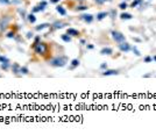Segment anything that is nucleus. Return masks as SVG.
Returning <instances> with one entry per match:
<instances>
[{"mask_svg":"<svg viewBox=\"0 0 156 136\" xmlns=\"http://www.w3.org/2000/svg\"><path fill=\"white\" fill-rule=\"evenodd\" d=\"M0 78H1V75H0Z\"/></svg>","mask_w":156,"mask_h":136,"instance_id":"79ce46f5","label":"nucleus"},{"mask_svg":"<svg viewBox=\"0 0 156 136\" xmlns=\"http://www.w3.org/2000/svg\"><path fill=\"white\" fill-rule=\"evenodd\" d=\"M34 48V51L36 55H41V56H44L48 53V45H47L44 42H39L36 43L35 45H33Z\"/></svg>","mask_w":156,"mask_h":136,"instance_id":"f03ea898","label":"nucleus"},{"mask_svg":"<svg viewBox=\"0 0 156 136\" xmlns=\"http://www.w3.org/2000/svg\"><path fill=\"white\" fill-rule=\"evenodd\" d=\"M20 68H21V66L17 64V63H14L13 66H12V71L14 72V73H19V72H20Z\"/></svg>","mask_w":156,"mask_h":136,"instance_id":"2eb2a0df","label":"nucleus"},{"mask_svg":"<svg viewBox=\"0 0 156 136\" xmlns=\"http://www.w3.org/2000/svg\"><path fill=\"white\" fill-rule=\"evenodd\" d=\"M81 19L83 21H85L86 23H91L93 21V15H91V14H82Z\"/></svg>","mask_w":156,"mask_h":136,"instance_id":"423d86ee","label":"nucleus"},{"mask_svg":"<svg viewBox=\"0 0 156 136\" xmlns=\"http://www.w3.org/2000/svg\"><path fill=\"white\" fill-rule=\"evenodd\" d=\"M14 31H9V33H8V34H7V37H8V38H13V37H14Z\"/></svg>","mask_w":156,"mask_h":136,"instance_id":"c756f323","label":"nucleus"},{"mask_svg":"<svg viewBox=\"0 0 156 136\" xmlns=\"http://www.w3.org/2000/svg\"><path fill=\"white\" fill-rule=\"evenodd\" d=\"M56 11H57L61 15H65V14H66V11H65L62 6H59V5H58V6H56Z\"/></svg>","mask_w":156,"mask_h":136,"instance_id":"dca6fc26","label":"nucleus"},{"mask_svg":"<svg viewBox=\"0 0 156 136\" xmlns=\"http://www.w3.org/2000/svg\"><path fill=\"white\" fill-rule=\"evenodd\" d=\"M100 69H101V70H106V69H107V64H106V63H103V64L100 65Z\"/></svg>","mask_w":156,"mask_h":136,"instance_id":"2f4dec72","label":"nucleus"},{"mask_svg":"<svg viewBox=\"0 0 156 136\" xmlns=\"http://www.w3.org/2000/svg\"><path fill=\"white\" fill-rule=\"evenodd\" d=\"M106 16H108V13L107 12H100L97 14V20H98V21H101V20H104Z\"/></svg>","mask_w":156,"mask_h":136,"instance_id":"9b49d317","label":"nucleus"},{"mask_svg":"<svg viewBox=\"0 0 156 136\" xmlns=\"http://www.w3.org/2000/svg\"><path fill=\"white\" fill-rule=\"evenodd\" d=\"M0 66H1V69H2V70H7V69L9 68V62H5V63H1V65H0Z\"/></svg>","mask_w":156,"mask_h":136,"instance_id":"412c9836","label":"nucleus"},{"mask_svg":"<svg viewBox=\"0 0 156 136\" xmlns=\"http://www.w3.org/2000/svg\"><path fill=\"white\" fill-rule=\"evenodd\" d=\"M0 62L1 63H5V62H9V59L5 57V56H0Z\"/></svg>","mask_w":156,"mask_h":136,"instance_id":"393cba45","label":"nucleus"},{"mask_svg":"<svg viewBox=\"0 0 156 136\" xmlns=\"http://www.w3.org/2000/svg\"><path fill=\"white\" fill-rule=\"evenodd\" d=\"M64 26H68V23H65L63 21H55L52 23V28L54 29H61V28H63Z\"/></svg>","mask_w":156,"mask_h":136,"instance_id":"0eeeda50","label":"nucleus"},{"mask_svg":"<svg viewBox=\"0 0 156 136\" xmlns=\"http://www.w3.org/2000/svg\"><path fill=\"white\" fill-rule=\"evenodd\" d=\"M81 43L82 44H85V40H81Z\"/></svg>","mask_w":156,"mask_h":136,"instance_id":"ea45409f","label":"nucleus"},{"mask_svg":"<svg viewBox=\"0 0 156 136\" xmlns=\"http://www.w3.org/2000/svg\"><path fill=\"white\" fill-rule=\"evenodd\" d=\"M32 37H33V33H32V31H28V33H27V38H32Z\"/></svg>","mask_w":156,"mask_h":136,"instance_id":"f704fd0d","label":"nucleus"},{"mask_svg":"<svg viewBox=\"0 0 156 136\" xmlns=\"http://www.w3.org/2000/svg\"><path fill=\"white\" fill-rule=\"evenodd\" d=\"M107 0H94V2H97L98 5H103V4H105Z\"/></svg>","mask_w":156,"mask_h":136,"instance_id":"c85d7f7f","label":"nucleus"},{"mask_svg":"<svg viewBox=\"0 0 156 136\" xmlns=\"http://www.w3.org/2000/svg\"><path fill=\"white\" fill-rule=\"evenodd\" d=\"M11 1L9 0H0V4H5V5H8Z\"/></svg>","mask_w":156,"mask_h":136,"instance_id":"473e14b6","label":"nucleus"},{"mask_svg":"<svg viewBox=\"0 0 156 136\" xmlns=\"http://www.w3.org/2000/svg\"><path fill=\"white\" fill-rule=\"evenodd\" d=\"M132 50H133V53H135L136 56H140V55H141V53H140V50H139V49H138L136 47H133V48H132Z\"/></svg>","mask_w":156,"mask_h":136,"instance_id":"5701e85b","label":"nucleus"},{"mask_svg":"<svg viewBox=\"0 0 156 136\" xmlns=\"http://www.w3.org/2000/svg\"><path fill=\"white\" fill-rule=\"evenodd\" d=\"M39 42H41V38H40V36H37V37H36V38H35V42H34V44H33V45H35V44H36V43H39Z\"/></svg>","mask_w":156,"mask_h":136,"instance_id":"72a5a7b5","label":"nucleus"},{"mask_svg":"<svg viewBox=\"0 0 156 136\" xmlns=\"http://www.w3.org/2000/svg\"><path fill=\"white\" fill-rule=\"evenodd\" d=\"M120 18H121L122 20H131V19L133 18V15H132V14H129V13H121Z\"/></svg>","mask_w":156,"mask_h":136,"instance_id":"f8f14e48","label":"nucleus"},{"mask_svg":"<svg viewBox=\"0 0 156 136\" xmlns=\"http://www.w3.org/2000/svg\"><path fill=\"white\" fill-rule=\"evenodd\" d=\"M119 7H120L121 9H126V8H127V4H126V2H121V4L119 5Z\"/></svg>","mask_w":156,"mask_h":136,"instance_id":"bb28decb","label":"nucleus"},{"mask_svg":"<svg viewBox=\"0 0 156 136\" xmlns=\"http://www.w3.org/2000/svg\"><path fill=\"white\" fill-rule=\"evenodd\" d=\"M42 11H44V6H42V5H39V6L34 7V8L32 9V13H37V12H42Z\"/></svg>","mask_w":156,"mask_h":136,"instance_id":"ddd939ff","label":"nucleus"},{"mask_svg":"<svg viewBox=\"0 0 156 136\" xmlns=\"http://www.w3.org/2000/svg\"><path fill=\"white\" fill-rule=\"evenodd\" d=\"M150 62H153V57H150V56L145 57V63H150Z\"/></svg>","mask_w":156,"mask_h":136,"instance_id":"a878e982","label":"nucleus"},{"mask_svg":"<svg viewBox=\"0 0 156 136\" xmlns=\"http://www.w3.org/2000/svg\"><path fill=\"white\" fill-rule=\"evenodd\" d=\"M40 5H42V6H47V1H41Z\"/></svg>","mask_w":156,"mask_h":136,"instance_id":"c9c22d12","label":"nucleus"},{"mask_svg":"<svg viewBox=\"0 0 156 136\" xmlns=\"http://www.w3.org/2000/svg\"><path fill=\"white\" fill-rule=\"evenodd\" d=\"M89 7L87 6H84V5H81V6H77L76 7V11H86Z\"/></svg>","mask_w":156,"mask_h":136,"instance_id":"4be33fe9","label":"nucleus"},{"mask_svg":"<svg viewBox=\"0 0 156 136\" xmlns=\"http://www.w3.org/2000/svg\"><path fill=\"white\" fill-rule=\"evenodd\" d=\"M58 1H59V0H51L50 2H52V4H56V2H58Z\"/></svg>","mask_w":156,"mask_h":136,"instance_id":"58836bf2","label":"nucleus"},{"mask_svg":"<svg viewBox=\"0 0 156 136\" xmlns=\"http://www.w3.org/2000/svg\"><path fill=\"white\" fill-rule=\"evenodd\" d=\"M66 63H68L66 56H57V57H54L49 60V64L51 66H55V68H63V66H65Z\"/></svg>","mask_w":156,"mask_h":136,"instance_id":"f257e3e1","label":"nucleus"},{"mask_svg":"<svg viewBox=\"0 0 156 136\" xmlns=\"http://www.w3.org/2000/svg\"><path fill=\"white\" fill-rule=\"evenodd\" d=\"M12 2H13V4H19V2H20V0H13Z\"/></svg>","mask_w":156,"mask_h":136,"instance_id":"e433bc0d","label":"nucleus"},{"mask_svg":"<svg viewBox=\"0 0 156 136\" xmlns=\"http://www.w3.org/2000/svg\"><path fill=\"white\" fill-rule=\"evenodd\" d=\"M48 27H50V23H41L39 24V26H36V28L35 29L36 30H42V29H44V28H48Z\"/></svg>","mask_w":156,"mask_h":136,"instance_id":"4468645a","label":"nucleus"},{"mask_svg":"<svg viewBox=\"0 0 156 136\" xmlns=\"http://www.w3.org/2000/svg\"><path fill=\"white\" fill-rule=\"evenodd\" d=\"M8 22H9V18H8V16H4V18L0 19V30H1V31H4V30L7 28Z\"/></svg>","mask_w":156,"mask_h":136,"instance_id":"20e7f679","label":"nucleus"},{"mask_svg":"<svg viewBox=\"0 0 156 136\" xmlns=\"http://www.w3.org/2000/svg\"><path fill=\"white\" fill-rule=\"evenodd\" d=\"M28 21L29 22H30V23H34L35 21H36V18H35V15H34V13H30V14H29L28 15Z\"/></svg>","mask_w":156,"mask_h":136,"instance_id":"a211bd4d","label":"nucleus"},{"mask_svg":"<svg viewBox=\"0 0 156 136\" xmlns=\"http://www.w3.org/2000/svg\"><path fill=\"white\" fill-rule=\"evenodd\" d=\"M19 13L22 15V18L25 19L26 18V12H25V9H21V8H19Z\"/></svg>","mask_w":156,"mask_h":136,"instance_id":"cd10ccee","label":"nucleus"},{"mask_svg":"<svg viewBox=\"0 0 156 136\" xmlns=\"http://www.w3.org/2000/svg\"><path fill=\"white\" fill-rule=\"evenodd\" d=\"M112 53H113V49H112V48H108V47H105L100 50V53H101V55H112Z\"/></svg>","mask_w":156,"mask_h":136,"instance_id":"1a4fd4ad","label":"nucleus"},{"mask_svg":"<svg viewBox=\"0 0 156 136\" xmlns=\"http://www.w3.org/2000/svg\"><path fill=\"white\" fill-rule=\"evenodd\" d=\"M119 49H120V51H122V53H127V51H129L132 48H131V45L128 44L127 42H121V43H119Z\"/></svg>","mask_w":156,"mask_h":136,"instance_id":"39448f33","label":"nucleus"},{"mask_svg":"<svg viewBox=\"0 0 156 136\" xmlns=\"http://www.w3.org/2000/svg\"><path fill=\"white\" fill-rule=\"evenodd\" d=\"M141 2H142V0H135V1H133V2H132V7H136V5H139V4H141Z\"/></svg>","mask_w":156,"mask_h":136,"instance_id":"b1692460","label":"nucleus"},{"mask_svg":"<svg viewBox=\"0 0 156 136\" xmlns=\"http://www.w3.org/2000/svg\"><path fill=\"white\" fill-rule=\"evenodd\" d=\"M111 15H112V19H114V18H115V15H116L115 9H112V11H111Z\"/></svg>","mask_w":156,"mask_h":136,"instance_id":"7c9ffc66","label":"nucleus"},{"mask_svg":"<svg viewBox=\"0 0 156 136\" xmlns=\"http://www.w3.org/2000/svg\"><path fill=\"white\" fill-rule=\"evenodd\" d=\"M79 59H72L71 60V69H74V68H76V66H78L79 65Z\"/></svg>","mask_w":156,"mask_h":136,"instance_id":"6ab92c4d","label":"nucleus"},{"mask_svg":"<svg viewBox=\"0 0 156 136\" xmlns=\"http://www.w3.org/2000/svg\"><path fill=\"white\" fill-rule=\"evenodd\" d=\"M61 38H62V40H63L64 42H66V43L71 42V36L68 35V34H63V35L61 36Z\"/></svg>","mask_w":156,"mask_h":136,"instance_id":"f3484780","label":"nucleus"},{"mask_svg":"<svg viewBox=\"0 0 156 136\" xmlns=\"http://www.w3.org/2000/svg\"><path fill=\"white\" fill-rule=\"evenodd\" d=\"M154 60H155V62H156V56H155V57H154Z\"/></svg>","mask_w":156,"mask_h":136,"instance_id":"a19ab883","label":"nucleus"},{"mask_svg":"<svg viewBox=\"0 0 156 136\" xmlns=\"http://www.w3.org/2000/svg\"><path fill=\"white\" fill-rule=\"evenodd\" d=\"M93 48L94 47H93L92 44H89V45H87V49H93Z\"/></svg>","mask_w":156,"mask_h":136,"instance_id":"4c0bfd02","label":"nucleus"},{"mask_svg":"<svg viewBox=\"0 0 156 136\" xmlns=\"http://www.w3.org/2000/svg\"><path fill=\"white\" fill-rule=\"evenodd\" d=\"M28 72H29V70H28V68H27V66H21V68H20V73L27 75Z\"/></svg>","mask_w":156,"mask_h":136,"instance_id":"aec40b11","label":"nucleus"},{"mask_svg":"<svg viewBox=\"0 0 156 136\" xmlns=\"http://www.w3.org/2000/svg\"><path fill=\"white\" fill-rule=\"evenodd\" d=\"M119 72L116 71V70H112V69H106L104 70V72L101 73L103 76H116Z\"/></svg>","mask_w":156,"mask_h":136,"instance_id":"6e6552de","label":"nucleus"},{"mask_svg":"<svg viewBox=\"0 0 156 136\" xmlns=\"http://www.w3.org/2000/svg\"><path fill=\"white\" fill-rule=\"evenodd\" d=\"M111 34H112V37H113V40H114L116 43H121V42H125V41H126V37H125V35H123L122 33H120V31L113 30Z\"/></svg>","mask_w":156,"mask_h":136,"instance_id":"7ed1b4c3","label":"nucleus"},{"mask_svg":"<svg viewBox=\"0 0 156 136\" xmlns=\"http://www.w3.org/2000/svg\"><path fill=\"white\" fill-rule=\"evenodd\" d=\"M66 34L70 36H78L79 35V31L77 29H74V28H68V30H66Z\"/></svg>","mask_w":156,"mask_h":136,"instance_id":"9d476101","label":"nucleus"}]
</instances>
